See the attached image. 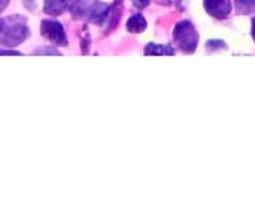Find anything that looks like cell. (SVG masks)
I'll return each mask as SVG.
<instances>
[{
    "label": "cell",
    "mask_w": 255,
    "mask_h": 224,
    "mask_svg": "<svg viewBox=\"0 0 255 224\" xmlns=\"http://www.w3.org/2000/svg\"><path fill=\"white\" fill-rule=\"evenodd\" d=\"M40 32H42V35L46 37L49 42L56 44V46H67L68 44L63 26L58 21H54V19H44L42 25H40Z\"/></svg>",
    "instance_id": "obj_3"
},
{
    "label": "cell",
    "mask_w": 255,
    "mask_h": 224,
    "mask_svg": "<svg viewBox=\"0 0 255 224\" xmlns=\"http://www.w3.org/2000/svg\"><path fill=\"white\" fill-rule=\"evenodd\" d=\"M35 54H54V56H58V51L49 49V47H42V49H37Z\"/></svg>",
    "instance_id": "obj_11"
},
{
    "label": "cell",
    "mask_w": 255,
    "mask_h": 224,
    "mask_svg": "<svg viewBox=\"0 0 255 224\" xmlns=\"http://www.w3.org/2000/svg\"><path fill=\"white\" fill-rule=\"evenodd\" d=\"M28 35H30V30L25 19L21 16H12V18L4 19V23H2L0 44H4L7 47H14L19 46Z\"/></svg>",
    "instance_id": "obj_1"
},
{
    "label": "cell",
    "mask_w": 255,
    "mask_h": 224,
    "mask_svg": "<svg viewBox=\"0 0 255 224\" xmlns=\"http://www.w3.org/2000/svg\"><path fill=\"white\" fill-rule=\"evenodd\" d=\"M252 26H254V30H252V35H254V39H255V18H254V21H252Z\"/></svg>",
    "instance_id": "obj_16"
},
{
    "label": "cell",
    "mask_w": 255,
    "mask_h": 224,
    "mask_svg": "<svg viewBox=\"0 0 255 224\" xmlns=\"http://www.w3.org/2000/svg\"><path fill=\"white\" fill-rule=\"evenodd\" d=\"M74 2L75 0H46L44 11L51 16H58L63 11H67V9H70V5L74 4Z\"/></svg>",
    "instance_id": "obj_6"
},
{
    "label": "cell",
    "mask_w": 255,
    "mask_h": 224,
    "mask_svg": "<svg viewBox=\"0 0 255 224\" xmlns=\"http://www.w3.org/2000/svg\"><path fill=\"white\" fill-rule=\"evenodd\" d=\"M25 5L28 9H35V0H25Z\"/></svg>",
    "instance_id": "obj_14"
},
{
    "label": "cell",
    "mask_w": 255,
    "mask_h": 224,
    "mask_svg": "<svg viewBox=\"0 0 255 224\" xmlns=\"http://www.w3.org/2000/svg\"><path fill=\"white\" fill-rule=\"evenodd\" d=\"M7 4H9V0H0V12L7 7Z\"/></svg>",
    "instance_id": "obj_15"
},
{
    "label": "cell",
    "mask_w": 255,
    "mask_h": 224,
    "mask_svg": "<svg viewBox=\"0 0 255 224\" xmlns=\"http://www.w3.org/2000/svg\"><path fill=\"white\" fill-rule=\"evenodd\" d=\"M109 9H110V5L103 4V2H98V0L91 2L89 12H88L89 21L95 23V25H103V23L107 21V16H109Z\"/></svg>",
    "instance_id": "obj_5"
},
{
    "label": "cell",
    "mask_w": 255,
    "mask_h": 224,
    "mask_svg": "<svg viewBox=\"0 0 255 224\" xmlns=\"http://www.w3.org/2000/svg\"><path fill=\"white\" fill-rule=\"evenodd\" d=\"M147 28V21L143 19L142 14H133L131 18L128 19V30L133 33H140Z\"/></svg>",
    "instance_id": "obj_7"
},
{
    "label": "cell",
    "mask_w": 255,
    "mask_h": 224,
    "mask_svg": "<svg viewBox=\"0 0 255 224\" xmlns=\"http://www.w3.org/2000/svg\"><path fill=\"white\" fill-rule=\"evenodd\" d=\"M236 7L241 14H252L255 12V0H236Z\"/></svg>",
    "instance_id": "obj_10"
},
{
    "label": "cell",
    "mask_w": 255,
    "mask_h": 224,
    "mask_svg": "<svg viewBox=\"0 0 255 224\" xmlns=\"http://www.w3.org/2000/svg\"><path fill=\"white\" fill-rule=\"evenodd\" d=\"M0 54H7V56H19L18 51H12V49H0Z\"/></svg>",
    "instance_id": "obj_13"
},
{
    "label": "cell",
    "mask_w": 255,
    "mask_h": 224,
    "mask_svg": "<svg viewBox=\"0 0 255 224\" xmlns=\"http://www.w3.org/2000/svg\"><path fill=\"white\" fill-rule=\"evenodd\" d=\"M147 4H149V0H133V5H135V7H138V9L145 7Z\"/></svg>",
    "instance_id": "obj_12"
},
{
    "label": "cell",
    "mask_w": 255,
    "mask_h": 224,
    "mask_svg": "<svg viewBox=\"0 0 255 224\" xmlns=\"http://www.w3.org/2000/svg\"><path fill=\"white\" fill-rule=\"evenodd\" d=\"M2 23H4V19H2V21H0V32H2Z\"/></svg>",
    "instance_id": "obj_17"
},
{
    "label": "cell",
    "mask_w": 255,
    "mask_h": 224,
    "mask_svg": "<svg viewBox=\"0 0 255 224\" xmlns=\"http://www.w3.org/2000/svg\"><path fill=\"white\" fill-rule=\"evenodd\" d=\"M205 9L217 19H224L231 12V0H205Z\"/></svg>",
    "instance_id": "obj_4"
},
{
    "label": "cell",
    "mask_w": 255,
    "mask_h": 224,
    "mask_svg": "<svg viewBox=\"0 0 255 224\" xmlns=\"http://www.w3.org/2000/svg\"><path fill=\"white\" fill-rule=\"evenodd\" d=\"M121 2H119V5H117V2L114 4V7H110L109 9V16H107V19H110L109 23H107V32H112L114 30V26L119 23V18H121Z\"/></svg>",
    "instance_id": "obj_8"
},
{
    "label": "cell",
    "mask_w": 255,
    "mask_h": 224,
    "mask_svg": "<svg viewBox=\"0 0 255 224\" xmlns=\"http://www.w3.org/2000/svg\"><path fill=\"white\" fill-rule=\"evenodd\" d=\"M175 49L171 46H156V44H149V46L145 47V54H149V56H152V54H173Z\"/></svg>",
    "instance_id": "obj_9"
},
{
    "label": "cell",
    "mask_w": 255,
    "mask_h": 224,
    "mask_svg": "<svg viewBox=\"0 0 255 224\" xmlns=\"http://www.w3.org/2000/svg\"><path fill=\"white\" fill-rule=\"evenodd\" d=\"M173 39L184 53H194L198 47V32L189 21H180L173 30Z\"/></svg>",
    "instance_id": "obj_2"
}]
</instances>
